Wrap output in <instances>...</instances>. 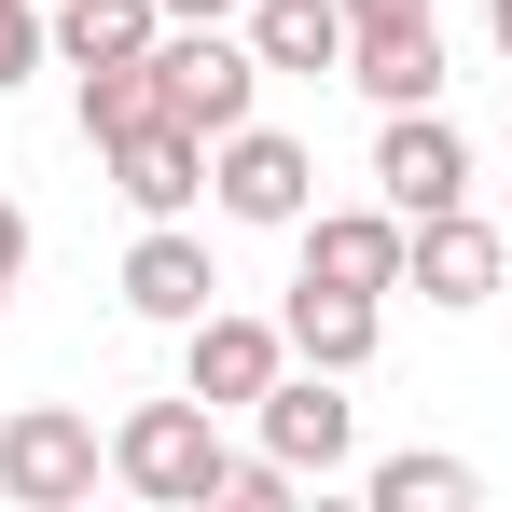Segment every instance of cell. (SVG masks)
Returning <instances> with one entry per match:
<instances>
[{
    "label": "cell",
    "instance_id": "obj_1",
    "mask_svg": "<svg viewBox=\"0 0 512 512\" xmlns=\"http://www.w3.org/2000/svg\"><path fill=\"white\" fill-rule=\"evenodd\" d=\"M111 485L125 499H167V512H208L222 485H236V443H222V416L180 388V402H125L111 416Z\"/></svg>",
    "mask_w": 512,
    "mask_h": 512
},
{
    "label": "cell",
    "instance_id": "obj_2",
    "mask_svg": "<svg viewBox=\"0 0 512 512\" xmlns=\"http://www.w3.org/2000/svg\"><path fill=\"white\" fill-rule=\"evenodd\" d=\"M97 471H111V429L70 416V402H14L0 416V499L14 512H84Z\"/></svg>",
    "mask_w": 512,
    "mask_h": 512
},
{
    "label": "cell",
    "instance_id": "obj_3",
    "mask_svg": "<svg viewBox=\"0 0 512 512\" xmlns=\"http://www.w3.org/2000/svg\"><path fill=\"white\" fill-rule=\"evenodd\" d=\"M208 208L222 222H250V236H291L305 208H319V153L291 139V125H236V139H208Z\"/></svg>",
    "mask_w": 512,
    "mask_h": 512
},
{
    "label": "cell",
    "instance_id": "obj_4",
    "mask_svg": "<svg viewBox=\"0 0 512 512\" xmlns=\"http://www.w3.org/2000/svg\"><path fill=\"white\" fill-rule=\"evenodd\" d=\"M153 70H167V111H180V125H208V139H236V125L263 111V84H277V70L250 56V28H167Z\"/></svg>",
    "mask_w": 512,
    "mask_h": 512
},
{
    "label": "cell",
    "instance_id": "obj_5",
    "mask_svg": "<svg viewBox=\"0 0 512 512\" xmlns=\"http://www.w3.org/2000/svg\"><path fill=\"white\" fill-rule=\"evenodd\" d=\"M402 250H416V222L374 194V208H305L291 222V277H319V291H402Z\"/></svg>",
    "mask_w": 512,
    "mask_h": 512
},
{
    "label": "cell",
    "instance_id": "obj_6",
    "mask_svg": "<svg viewBox=\"0 0 512 512\" xmlns=\"http://www.w3.org/2000/svg\"><path fill=\"white\" fill-rule=\"evenodd\" d=\"M277 374H291V333H277V319H250V305H208V319L180 333V388H194L208 416H250Z\"/></svg>",
    "mask_w": 512,
    "mask_h": 512
},
{
    "label": "cell",
    "instance_id": "obj_7",
    "mask_svg": "<svg viewBox=\"0 0 512 512\" xmlns=\"http://www.w3.org/2000/svg\"><path fill=\"white\" fill-rule=\"evenodd\" d=\"M374 194H388L402 222H429V208H471V139L443 125V97L374 125Z\"/></svg>",
    "mask_w": 512,
    "mask_h": 512
},
{
    "label": "cell",
    "instance_id": "obj_8",
    "mask_svg": "<svg viewBox=\"0 0 512 512\" xmlns=\"http://www.w3.org/2000/svg\"><path fill=\"white\" fill-rule=\"evenodd\" d=\"M250 416H263V457H291L305 485H333L346 457H360V402H346V374H319V360H305V374H277Z\"/></svg>",
    "mask_w": 512,
    "mask_h": 512
},
{
    "label": "cell",
    "instance_id": "obj_9",
    "mask_svg": "<svg viewBox=\"0 0 512 512\" xmlns=\"http://www.w3.org/2000/svg\"><path fill=\"white\" fill-rule=\"evenodd\" d=\"M499 277H512V236L485 222V208H429V222H416V250H402V291H429L443 319H471Z\"/></svg>",
    "mask_w": 512,
    "mask_h": 512
},
{
    "label": "cell",
    "instance_id": "obj_10",
    "mask_svg": "<svg viewBox=\"0 0 512 512\" xmlns=\"http://www.w3.org/2000/svg\"><path fill=\"white\" fill-rule=\"evenodd\" d=\"M346 84L374 111H429L443 97V14H346Z\"/></svg>",
    "mask_w": 512,
    "mask_h": 512
},
{
    "label": "cell",
    "instance_id": "obj_11",
    "mask_svg": "<svg viewBox=\"0 0 512 512\" xmlns=\"http://www.w3.org/2000/svg\"><path fill=\"white\" fill-rule=\"evenodd\" d=\"M222 305V263L194 222H139V250H125V319H153V333H194Z\"/></svg>",
    "mask_w": 512,
    "mask_h": 512
},
{
    "label": "cell",
    "instance_id": "obj_12",
    "mask_svg": "<svg viewBox=\"0 0 512 512\" xmlns=\"http://www.w3.org/2000/svg\"><path fill=\"white\" fill-rule=\"evenodd\" d=\"M97 167H111V194H125L139 222H180V208L208 194V125H180V111H153V125H139V139H111Z\"/></svg>",
    "mask_w": 512,
    "mask_h": 512
},
{
    "label": "cell",
    "instance_id": "obj_13",
    "mask_svg": "<svg viewBox=\"0 0 512 512\" xmlns=\"http://www.w3.org/2000/svg\"><path fill=\"white\" fill-rule=\"evenodd\" d=\"M277 333H291V360H319V374H360V360L388 346V305H374V291H319V277H291Z\"/></svg>",
    "mask_w": 512,
    "mask_h": 512
},
{
    "label": "cell",
    "instance_id": "obj_14",
    "mask_svg": "<svg viewBox=\"0 0 512 512\" xmlns=\"http://www.w3.org/2000/svg\"><path fill=\"white\" fill-rule=\"evenodd\" d=\"M236 28H250V56L277 84H333L346 70V0H250Z\"/></svg>",
    "mask_w": 512,
    "mask_h": 512
},
{
    "label": "cell",
    "instance_id": "obj_15",
    "mask_svg": "<svg viewBox=\"0 0 512 512\" xmlns=\"http://www.w3.org/2000/svg\"><path fill=\"white\" fill-rule=\"evenodd\" d=\"M167 42V0H56V56L70 70H125Z\"/></svg>",
    "mask_w": 512,
    "mask_h": 512
},
{
    "label": "cell",
    "instance_id": "obj_16",
    "mask_svg": "<svg viewBox=\"0 0 512 512\" xmlns=\"http://www.w3.org/2000/svg\"><path fill=\"white\" fill-rule=\"evenodd\" d=\"M360 485H374V512H471V499H485V471H471V457H443V443H416V457H374Z\"/></svg>",
    "mask_w": 512,
    "mask_h": 512
},
{
    "label": "cell",
    "instance_id": "obj_17",
    "mask_svg": "<svg viewBox=\"0 0 512 512\" xmlns=\"http://www.w3.org/2000/svg\"><path fill=\"white\" fill-rule=\"evenodd\" d=\"M153 111H167V70H153V56H125V70H84V153L139 139Z\"/></svg>",
    "mask_w": 512,
    "mask_h": 512
},
{
    "label": "cell",
    "instance_id": "obj_18",
    "mask_svg": "<svg viewBox=\"0 0 512 512\" xmlns=\"http://www.w3.org/2000/svg\"><path fill=\"white\" fill-rule=\"evenodd\" d=\"M28 70H56V0H0V97Z\"/></svg>",
    "mask_w": 512,
    "mask_h": 512
},
{
    "label": "cell",
    "instance_id": "obj_19",
    "mask_svg": "<svg viewBox=\"0 0 512 512\" xmlns=\"http://www.w3.org/2000/svg\"><path fill=\"white\" fill-rule=\"evenodd\" d=\"M291 485H305L291 457H236V485H222V499H236V512H291Z\"/></svg>",
    "mask_w": 512,
    "mask_h": 512
},
{
    "label": "cell",
    "instance_id": "obj_20",
    "mask_svg": "<svg viewBox=\"0 0 512 512\" xmlns=\"http://www.w3.org/2000/svg\"><path fill=\"white\" fill-rule=\"evenodd\" d=\"M14 291H28V208L0 194V305H14Z\"/></svg>",
    "mask_w": 512,
    "mask_h": 512
},
{
    "label": "cell",
    "instance_id": "obj_21",
    "mask_svg": "<svg viewBox=\"0 0 512 512\" xmlns=\"http://www.w3.org/2000/svg\"><path fill=\"white\" fill-rule=\"evenodd\" d=\"M250 0H167V28H236Z\"/></svg>",
    "mask_w": 512,
    "mask_h": 512
},
{
    "label": "cell",
    "instance_id": "obj_22",
    "mask_svg": "<svg viewBox=\"0 0 512 512\" xmlns=\"http://www.w3.org/2000/svg\"><path fill=\"white\" fill-rule=\"evenodd\" d=\"M485 42H499V56H512V0H485Z\"/></svg>",
    "mask_w": 512,
    "mask_h": 512
},
{
    "label": "cell",
    "instance_id": "obj_23",
    "mask_svg": "<svg viewBox=\"0 0 512 512\" xmlns=\"http://www.w3.org/2000/svg\"><path fill=\"white\" fill-rule=\"evenodd\" d=\"M346 14H429V0H346Z\"/></svg>",
    "mask_w": 512,
    "mask_h": 512
}]
</instances>
